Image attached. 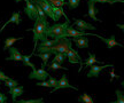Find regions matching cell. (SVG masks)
<instances>
[{
  "mask_svg": "<svg viewBox=\"0 0 124 103\" xmlns=\"http://www.w3.org/2000/svg\"><path fill=\"white\" fill-rule=\"evenodd\" d=\"M80 0H68V7L69 9H75L79 6Z\"/></svg>",
  "mask_w": 124,
  "mask_h": 103,
  "instance_id": "603a6c76",
  "label": "cell"
},
{
  "mask_svg": "<svg viewBox=\"0 0 124 103\" xmlns=\"http://www.w3.org/2000/svg\"><path fill=\"white\" fill-rule=\"evenodd\" d=\"M7 102V96L2 93H0V103H6Z\"/></svg>",
  "mask_w": 124,
  "mask_h": 103,
  "instance_id": "1f68e13d",
  "label": "cell"
},
{
  "mask_svg": "<svg viewBox=\"0 0 124 103\" xmlns=\"http://www.w3.org/2000/svg\"><path fill=\"white\" fill-rule=\"evenodd\" d=\"M94 1L93 0H89L87 1V8H89V12H87V16H89L90 18H92L93 21H95V22H101L99 18L97 17V14H98V8L94 6Z\"/></svg>",
  "mask_w": 124,
  "mask_h": 103,
  "instance_id": "9c48e42d",
  "label": "cell"
},
{
  "mask_svg": "<svg viewBox=\"0 0 124 103\" xmlns=\"http://www.w3.org/2000/svg\"><path fill=\"white\" fill-rule=\"evenodd\" d=\"M15 102H18V103H38V102H44V100L38 99V100H28V101L21 100V101H15Z\"/></svg>",
  "mask_w": 124,
  "mask_h": 103,
  "instance_id": "83f0119b",
  "label": "cell"
},
{
  "mask_svg": "<svg viewBox=\"0 0 124 103\" xmlns=\"http://www.w3.org/2000/svg\"><path fill=\"white\" fill-rule=\"evenodd\" d=\"M48 69H49V70H59V69H62V70H66V71H68V69H67V68L62 67L61 63L54 62V61H52V63L48 65Z\"/></svg>",
  "mask_w": 124,
  "mask_h": 103,
  "instance_id": "7402d4cb",
  "label": "cell"
},
{
  "mask_svg": "<svg viewBox=\"0 0 124 103\" xmlns=\"http://www.w3.org/2000/svg\"><path fill=\"white\" fill-rule=\"evenodd\" d=\"M93 1L100 4H115V0H93Z\"/></svg>",
  "mask_w": 124,
  "mask_h": 103,
  "instance_id": "f546056e",
  "label": "cell"
},
{
  "mask_svg": "<svg viewBox=\"0 0 124 103\" xmlns=\"http://www.w3.org/2000/svg\"><path fill=\"white\" fill-rule=\"evenodd\" d=\"M93 64H103V62L101 61H98L95 55L93 53H89V58L85 61L84 63V68H89V67H92Z\"/></svg>",
  "mask_w": 124,
  "mask_h": 103,
  "instance_id": "2e32d148",
  "label": "cell"
},
{
  "mask_svg": "<svg viewBox=\"0 0 124 103\" xmlns=\"http://www.w3.org/2000/svg\"><path fill=\"white\" fill-rule=\"evenodd\" d=\"M114 78H120V77L116 75L115 72H114V68H113V71H110V81H113Z\"/></svg>",
  "mask_w": 124,
  "mask_h": 103,
  "instance_id": "d6a6232c",
  "label": "cell"
},
{
  "mask_svg": "<svg viewBox=\"0 0 124 103\" xmlns=\"http://www.w3.org/2000/svg\"><path fill=\"white\" fill-rule=\"evenodd\" d=\"M123 13H124V10H123Z\"/></svg>",
  "mask_w": 124,
  "mask_h": 103,
  "instance_id": "74e56055",
  "label": "cell"
},
{
  "mask_svg": "<svg viewBox=\"0 0 124 103\" xmlns=\"http://www.w3.org/2000/svg\"><path fill=\"white\" fill-rule=\"evenodd\" d=\"M7 61H23V55L20 53V50L16 48V47H10L9 48V56L6 57Z\"/></svg>",
  "mask_w": 124,
  "mask_h": 103,
  "instance_id": "7c38bea8",
  "label": "cell"
},
{
  "mask_svg": "<svg viewBox=\"0 0 124 103\" xmlns=\"http://www.w3.org/2000/svg\"><path fill=\"white\" fill-rule=\"evenodd\" d=\"M9 23H15L16 25H20V24H21V16H20V12H15V13L12 14L10 18H9L8 21H7V22H6L4 25L1 27V29H0V32L4 31V29L6 27V25H8Z\"/></svg>",
  "mask_w": 124,
  "mask_h": 103,
  "instance_id": "5bb4252c",
  "label": "cell"
},
{
  "mask_svg": "<svg viewBox=\"0 0 124 103\" xmlns=\"http://www.w3.org/2000/svg\"><path fill=\"white\" fill-rule=\"evenodd\" d=\"M62 88H72V89H77V87H74V86H71L70 84H69V80H68V78H67V75H62L61 79L58 81V86H56L52 92H55V90H58V89H62Z\"/></svg>",
  "mask_w": 124,
  "mask_h": 103,
  "instance_id": "4fadbf2b",
  "label": "cell"
},
{
  "mask_svg": "<svg viewBox=\"0 0 124 103\" xmlns=\"http://www.w3.org/2000/svg\"><path fill=\"white\" fill-rule=\"evenodd\" d=\"M116 96H117V100H116L115 102L116 103H124V94L121 92V90H116Z\"/></svg>",
  "mask_w": 124,
  "mask_h": 103,
  "instance_id": "d4e9b609",
  "label": "cell"
},
{
  "mask_svg": "<svg viewBox=\"0 0 124 103\" xmlns=\"http://www.w3.org/2000/svg\"><path fill=\"white\" fill-rule=\"evenodd\" d=\"M8 79H10L7 75H5L4 72L0 70V80H8Z\"/></svg>",
  "mask_w": 124,
  "mask_h": 103,
  "instance_id": "4dcf8cb0",
  "label": "cell"
},
{
  "mask_svg": "<svg viewBox=\"0 0 124 103\" xmlns=\"http://www.w3.org/2000/svg\"><path fill=\"white\" fill-rule=\"evenodd\" d=\"M72 42L76 45L77 48H89V46H90L89 39L86 38V36L74 37L72 38Z\"/></svg>",
  "mask_w": 124,
  "mask_h": 103,
  "instance_id": "8fae6325",
  "label": "cell"
},
{
  "mask_svg": "<svg viewBox=\"0 0 124 103\" xmlns=\"http://www.w3.org/2000/svg\"><path fill=\"white\" fill-rule=\"evenodd\" d=\"M94 36L98 37L99 39H101V40L106 44V46H107V48H108V49H111V48H113V47H115V46H118V47H122V48L124 47L122 44H120V42H117V41L115 40V36H114V34L110 36L109 38H103V37L99 36V34H94Z\"/></svg>",
  "mask_w": 124,
  "mask_h": 103,
  "instance_id": "ba28073f",
  "label": "cell"
},
{
  "mask_svg": "<svg viewBox=\"0 0 124 103\" xmlns=\"http://www.w3.org/2000/svg\"><path fill=\"white\" fill-rule=\"evenodd\" d=\"M52 54L53 53H51V52H45V53H39V54L32 53L31 55H32V56H38V57L41 58V60H43V68H45L47 65V62H48L49 57L52 56Z\"/></svg>",
  "mask_w": 124,
  "mask_h": 103,
  "instance_id": "e0dca14e",
  "label": "cell"
},
{
  "mask_svg": "<svg viewBox=\"0 0 124 103\" xmlns=\"http://www.w3.org/2000/svg\"><path fill=\"white\" fill-rule=\"evenodd\" d=\"M48 81H49V84H51V86L53 87V88H55L56 86H58V79L56 78H54V77H52V76H49L48 77Z\"/></svg>",
  "mask_w": 124,
  "mask_h": 103,
  "instance_id": "4316f807",
  "label": "cell"
},
{
  "mask_svg": "<svg viewBox=\"0 0 124 103\" xmlns=\"http://www.w3.org/2000/svg\"><path fill=\"white\" fill-rule=\"evenodd\" d=\"M106 68H114L111 64H106V65H97V64H93L92 67H90V71L87 72V77L89 78H93V77H99L100 72L106 69Z\"/></svg>",
  "mask_w": 124,
  "mask_h": 103,
  "instance_id": "52a82bcc",
  "label": "cell"
},
{
  "mask_svg": "<svg viewBox=\"0 0 124 103\" xmlns=\"http://www.w3.org/2000/svg\"><path fill=\"white\" fill-rule=\"evenodd\" d=\"M71 47H72V41H71L70 39H68V37H67V38L59 39V41L55 45L46 48L45 52H51V53H53L54 55H55V54H58V53H67Z\"/></svg>",
  "mask_w": 124,
  "mask_h": 103,
  "instance_id": "3957f363",
  "label": "cell"
},
{
  "mask_svg": "<svg viewBox=\"0 0 124 103\" xmlns=\"http://www.w3.org/2000/svg\"><path fill=\"white\" fill-rule=\"evenodd\" d=\"M8 93L12 95V97H13V101L15 102L18 96H21V95L24 93V88H23L22 86H16V87H13V88H9Z\"/></svg>",
  "mask_w": 124,
  "mask_h": 103,
  "instance_id": "9a60e30c",
  "label": "cell"
},
{
  "mask_svg": "<svg viewBox=\"0 0 124 103\" xmlns=\"http://www.w3.org/2000/svg\"><path fill=\"white\" fill-rule=\"evenodd\" d=\"M67 58H68V61L71 63V64H80V68L78 71H82V69L84 68V64H83V60L82 57L79 56V54L77 50H75L72 47H71L70 49L67 52Z\"/></svg>",
  "mask_w": 124,
  "mask_h": 103,
  "instance_id": "277c9868",
  "label": "cell"
},
{
  "mask_svg": "<svg viewBox=\"0 0 124 103\" xmlns=\"http://www.w3.org/2000/svg\"><path fill=\"white\" fill-rule=\"evenodd\" d=\"M31 56H32V55H23V64H24V65H25V67H30L31 69H32V70H33V69H36L35 68V64H33V63H31L30 62V57Z\"/></svg>",
  "mask_w": 124,
  "mask_h": 103,
  "instance_id": "ffe728a7",
  "label": "cell"
},
{
  "mask_svg": "<svg viewBox=\"0 0 124 103\" xmlns=\"http://www.w3.org/2000/svg\"><path fill=\"white\" fill-rule=\"evenodd\" d=\"M48 2L53 5V6H56V7H62L64 5V0H47Z\"/></svg>",
  "mask_w": 124,
  "mask_h": 103,
  "instance_id": "484cf974",
  "label": "cell"
},
{
  "mask_svg": "<svg viewBox=\"0 0 124 103\" xmlns=\"http://www.w3.org/2000/svg\"><path fill=\"white\" fill-rule=\"evenodd\" d=\"M115 2H122V4H124V0H115Z\"/></svg>",
  "mask_w": 124,
  "mask_h": 103,
  "instance_id": "e575fe53",
  "label": "cell"
},
{
  "mask_svg": "<svg viewBox=\"0 0 124 103\" xmlns=\"http://www.w3.org/2000/svg\"><path fill=\"white\" fill-rule=\"evenodd\" d=\"M66 57H67V53H58V54H55L53 61L54 62H58V63H61L62 64V63L64 62Z\"/></svg>",
  "mask_w": 124,
  "mask_h": 103,
  "instance_id": "44dd1931",
  "label": "cell"
},
{
  "mask_svg": "<svg viewBox=\"0 0 124 103\" xmlns=\"http://www.w3.org/2000/svg\"><path fill=\"white\" fill-rule=\"evenodd\" d=\"M70 25V21L66 20L64 23H56L47 29V36L51 39H61L67 38V27Z\"/></svg>",
  "mask_w": 124,
  "mask_h": 103,
  "instance_id": "7a4b0ae2",
  "label": "cell"
},
{
  "mask_svg": "<svg viewBox=\"0 0 124 103\" xmlns=\"http://www.w3.org/2000/svg\"><path fill=\"white\" fill-rule=\"evenodd\" d=\"M78 101L82 102V103H93L94 102V100H93L89 94H86V93L80 95L79 97H78Z\"/></svg>",
  "mask_w": 124,
  "mask_h": 103,
  "instance_id": "d6986e66",
  "label": "cell"
},
{
  "mask_svg": "<svg viewBox=\"0 0 124 103\" xmlns=\"http://www.w3.org/2000/svg\"><path fill=\"white\" fill-rule=\"evenodd\" d=\"M74 25L76 27L77 30L80 31H85V30H95V27L92 25L91 23H87L83 21V20H75L74 21Z\"/></svg>",
  "mask_w": 124,
  "mask_h": 103,
  "instance_id": "30bf717a",
  "label": "cell"
},
{
  "mask_svg": "<svg viewBox=\"0 0 124 103\" xmlns=\"http://www.w3.org/2000/svg\"><path fill=\"white\" fill-rule=\"evenodd\" d=\"M5 85L7 86L8 88H13V87H16L18 86V82L16 80H14V79H8V80H5Z\"/></svg>",
  "mask_w": 124,
  "mask_h": 103,
  "instance_id": "cb8c5ba5",
  "label": "cell"
},
{
  "mask_svg": "<svg viewBox=\"0 0 124 103\" xmlns=\"http://www.w3.org/2000/svg\"><path fill=\"white\" fill-rule=\"evenodd\" d=\"M22 38H7L6 40H5V45H4V48H2V50H7L9 49L16 42L17 40H21Z\"/></svg>",
  "mask_w": 124,
  "mask_h": 103,
  "instance_id": "ac0fdd59",
  "label": "cell"
},
{
  "mask_svg": "<svg viewBox=\"0 0 124 103\" xmlns=\"http://www.w3.org/2000/svg\"><path fill=\"white\" fill-rule=\"evenodd\" d=\"M117 27H118V29H121V30L124 32V24H117Z\"/></svg>",
  "mask_w": 124,
  "mask_h": 103,
  "instance_id": "836d02e7",
  "label": "cell"
},
{
  "mask_svg": "<svg viewBox=\"0 0 124 103\" xmlns=\"http://www.w3.org/2000/svg\"><path fill=\"white\" fill-rule=\"evenodd\" d=\"M49 24L47 18H41L40 16L36 18L35 21V25L32 29H28L27 31H32L33 32V52L37 49V45H38V41H46L48 39L47 36V29H48Z\"/></svg>",
  "mask_w": 124,
  "mask_h": 103,
  "instance_id": "6da1fadb",
  "label": "cell"
},
{
  "mask_svg": "<svg viewBox=\"0 0 124 103\" xmlns=\"http://www.w3.org/2000/svg\"><path fill=\"white\" fill-rule=\"evenodd\" d=\"M36 85L41 86V87H52L51 84H49V81H46V80H43V81H40V82H37Z\"/></svg>",
  "mask_w": 124,
  "mask_h": 103,
  "instance_id": "f1b7e54d",
  "label": "cell"
},
{
  "mask_svg": "<svg viewBox=\"0 0 124 103\" xmlns=\"http://www.w3.org/2000/svg\"><path fill=\"white\" fill-rule=\"evenodd\" d=\"M121 85H122V86L124 87V80H122V82H121Z\"/></svg>",
  "mask_w": 124,
  "mask_h": 103,
  "instance_id": "8d00e7d4",
  "label": "cell"
},
{
  "mask_svg": "<svg viewBox=\"0 0 124 103\" xmlns=\"http://www.w3.org/2000/svg\"><path fill=\"white\" fill-rule=\"evenodd\" d=\"M48 72L45 70V68L40 69H33L32 72L29 75V79H36V80H46L48 79Z\"/></svg>",
  "mask_w": 124,
  "mask_h": 103,
  "instance_id": "8992f818",
  "label": "cell"
},
{
  "mask_svg": "<svg viewBox=\"0 0 124 103\" xmlns=\"http://www.w3.org/2000/svg\"><path fill=\"white\" fill-rule=\"evenodd\" d=\"M25 7H24V13L27 14V16L32 21H36V18L38 17V9L31 0H25Z\"/></svg>",
  "mask_w": 124,
  "mask_h": 103,
  "instance_id": "5b68a950",
  "label": "cell"
},
{
  "mask_svg": "<svg viewBox=\"0 0 124 103\" xmlns=\"http://www.w3.org/2000/svg\"><path fill=\"white\" fill-rule=\"evenodd\" d=\"M21 1H23V0H15V2H16V4H18V2H21Z\"/></svg>",
  "mask_w": 124,
  "mask_h": 103,
  "instance_id": "d590c367",
  "label": "cell"
}]
</instances>
